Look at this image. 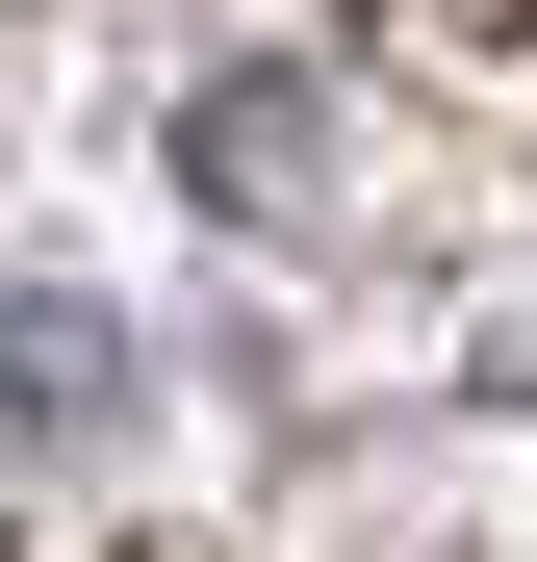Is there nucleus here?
<instances>
[{
	"label": "nucleus",
	"mask_w": 537,
	"mask_h": 562,
	"mask_svg": "<svg viewBox=\"0 0 537 562\" xmlns=\"http://www.w3.org/2000/svg\"><path fill=\"white\" fill-rule=\"evenodd\" d=\"M128 409V333L103 307H0V435H103Z\"/></svg>",
	"instance_id": "1"
},
{
	"label": "nucleus",
	"mask_w": 537,
	"mask_h": 562,
	"mask_svg": "<svg viewBox=\"0 0 537 562\" xmlns=\"http://www.w3.org/2000/svg\"><path fill=\"white\" fill-rule=\"evenodd\" d=\"M358 26H384L410 77H461V103H512V128H537V0H358Z\"/></svg>",
	"instance_id": "2"
},
{
	"label": "nucleus",
	"mask_w": 537,
	"mask_h": 562,
	"mask_svg": "<svg viewBox=\"0 0 537 562\" xmlns=\"http://www.w3.org/2000/svg\"><path fill=\"white\" fill-rule=\"evenodd\" d=\"M179 179H231V205H307V179H333V128H307V103H179Z\"/></svg>",
	"instance_id": "3"
}]
</instances>
